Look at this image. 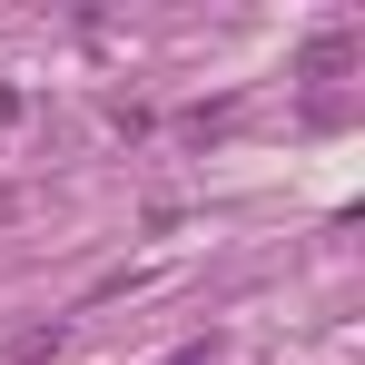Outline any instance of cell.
I'll return each mask as SVG.
<instances>
[{"instance_id":"cell-1","label":"cell","mask_w":365,"mask_h":365,"mask_svg":"<svg viewBox=\"0 0 365 365\" xmlns=\"http://www.w3.org/2000/svg\"><path fill=\"white\" fill-rule=\"evenodd\" d=\"M60 356V326H20L10 346H0V365H50Z\"/></svg>"},{"instance_id":"cell-2","label":"cell","mask_w":365,"mask_h":365,"mask_svg":"<svg viewBox=\"0 0 365 365\" xmlns=\"http://www.w3.org/2000/svg\"><path fill=\"white\" fill-rule=\"evenodd\" d=\"M356 60V40H346V30H326V40H316V50H306V79H336V69Z\"/></svg>"},{"instance_id":"cell-3","label":"cell","mask_w":365,"mask_h":365,"mask_svg":"<svg viewBox=\"0 0 365 365\" xmlns=\"http://www.w3.org/2000/svg\"><path fill=\"white\" fill-rule=\"evenodd\" d=\"M207 356H217V346H178V356H168V365H207Z\"/></svg>"}]
</instances>
